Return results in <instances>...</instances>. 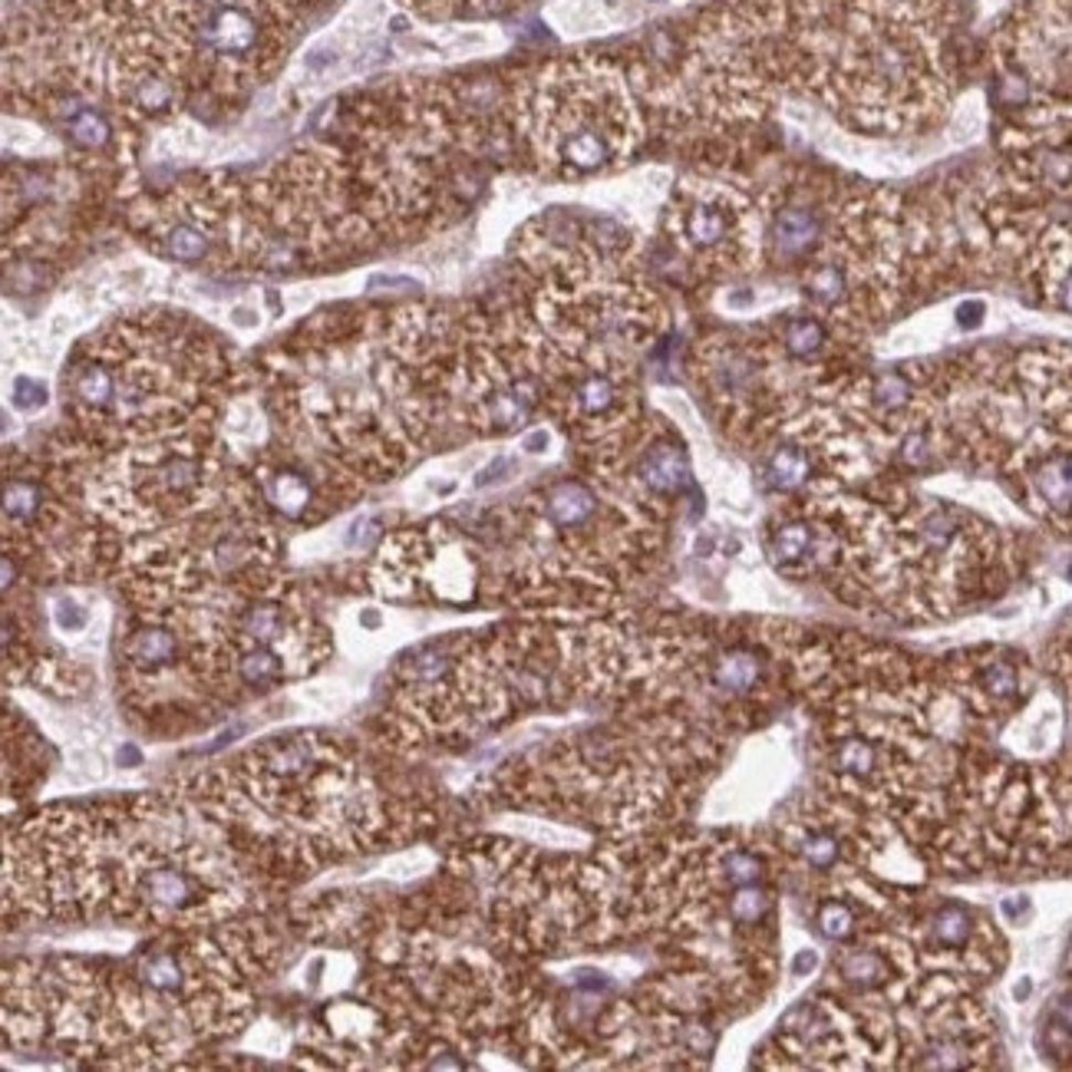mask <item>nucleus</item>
I'll return each instance as SVG.
<instances>
[{
  "instance_id": "obj_1",
  "label": "nucleus",
  "mask_w": 1072,
  "mask_h": 1072,
  "mask_svg": "<svg viewBox=\"0 0 1072 1072\" xmlns=\"http://www.w3.org/2000/svg\"><path fill=\"white\" fill-rule=\"evenodd\" d=\"M445 317L423 307L334 317L274 367L284 420L330 462L364 479H390L417 459L449 390Z\"/></svg>"
},
{
  "instance_id": "obj_2",
  "label": "nucleus",
  "mask_w": 1072,
  "mask_h": 1072,
  "mask_svg": "<svg viewBox=\"0 0 1072 1072\" xmlns=\"http://www.w3.org/2000/svg\"><path fill=\"white\" fill-rule=\"evenodd\" d=\"M189 802L212 816L234 849L254 845L261 864L291 871L377 849L393 822L377 776L324 733L258 743L231 766L202 773Z\"/></svg>"
},
{
  "instance_id": "obj_3",
  "label": "nucleus",
  "mask_w": 1072,
  "mask_h": 1072,
  "mask_svg": "<svg viewBox=\"0 0 1072 1072\" xmlns=\"http://www.w3.org/2000/svg\"><path fill=\"white\" fill-rule=\"evenodd\" d=\"M228 380L221 347L169 314L126 317L86 340L63 374L66 413L103 452L212 432Z\"/></svg>"
},
{
  "instance_id": "obj_4",
  "label": "nucleus",
  "mask_w": 1072,
  "mask_h": 1072,
  "mask_svg": "<svg viewBox=\"0 0 1072 1072\" xmlns=\"http://www.w3.org/2000/svg\"><path fill=\"white\" fill-rule=\"evenodd\" d=\"M532 143L558 176L614 169L638 146L634 106L611 66H551L532 99Z\"/></svg>"
},
{
  "instance_id": "obj_5",
  "label": "nucleus",
  "mask_w": 1072,
  "mask_h": 1072,
  "mask_svg": "<svg viewBox=\"0 0 1072 1072\" xmlns=\"http://www.w3.org/2000/svg\"><path fill=\"white\" fill-rule=\"evenodd\" d=\"M749 202L710 179H683L666 209L676 251L706 267L739 264L753 244Z\"/></svg>"
},
{
  "instance_id": "obj_6",
  "label": "nucleus",
  "mask_w": 1072,
  "mask_h": 1072,
  "mask_svg": "<svg viewBox=\"0 0 1072 1072\" xmlns=\"http://www.w3.org/2000/svg\"><path fill=\"white\" fill-rule=\"evenodd\" d=\"M696 377L710 403L733 423H749L759 417L769 370L759 350L733 337H713L696 350Z\"/></svg>"
},
{
  "instance_id": "obj_7",
  "label": "nucleus",
  "mask_w": 1072,
  "mask_h": 1072,
  "mask_svg": "<svg viewBox=\"0 0 1072 1072\" xmlns=\"http://www.w3.org/2000/svg\"><path fill=\"white\" fill-rule=\"evenodd\" d=\"M842 231L832 224V214L812 196H792L779 202L766 221V248L782 264H809L816 261Z\"/></svg>"
},
{
  "instance_id": "obj_8",
  "label": "nucleus",
  "mask_w": 1072,
  "mask_h": 1072,
  "mask_svg": "<svg viewBox=\"0 0 1072 1072\" xmlns=\"http://www.w3.org/2000/svg\"><path fill=\"white\" fill-rule=\"evenodd\" d=\"M189 33L202 53H209L212 60H221V63H234V66L251 63L264 46L261 17L238 0L202 3L189 20Z\"/></svg>"
},
{
  "instance_id": "obj_9",
  "label": "nucleus",
  "mask_w": 1072,
  "mask_h": 1072,
  "mask_svg": "<svg viewBox=\"0 0 1072 1072\" xmlns=\"http://www.w3.org/2000/svg\"><path fill=\"white\" fill-rule=\"evenodd\" d=\"M254 479H258L261 498L287 522H304L320 498L314 475L307 469H301V462H284V459L261 462L254 469Z\"/></svg>"
},
{
  "instance_id": "obj_10",
  "label": "nucleus",
  "mask_w": 1072,
  "mask_h": 1072,
  "mask_svg": "<svg viewBox=\"0 0 1072 1072\" xmlns=\"http://www.w3.org/2000/svg\"><path fill=\"white\" fill-rule=\"evenodd\" d=\"M1030 508L1072 532V452H1047L1027 469Z\"/></svg>"
},
{
  "instance_id": "obj_11",
  "label": "nucleus",
  "mask_w": 1072,
  "mask_h": 1072,
  "mask_svg": "<svg viewBox=\"0 0 1072 1072\" xmlns=\"http://www.w3.org/2000/svg\"><path fill=\"white\" fill-rule=\"evenodd\" d=\"M763 676H766V656L759 647H749V643L719 647L706 663V683L716 693L733 700L753 696L763 686Z\"/></svg>"
},
{
  "instance_id": "obj_12",
  "label": "nucleus",
  "mask_w": 1072,
  "mask_h": 1072,
  "mask_svg": "<svg viewBox=\"0 0 1072 1072\" xmlns=\"http://www.w3.org/2000/svg\"><path fill=\"white\" fill-rule=\"evenodd\" d=\"M634 482L650 498H676L690 485V459L673 439L650 442L634 465Z\"/></svg>"
},
{
  "instance_id": "obj_13",
  "label": "nucleus",
  "mask_w": 1072,
  "mask_h": 1072,
  "mask_svg": "<svg viewBox=\"0 0 1072 1072\" xmlns=\"http://www.w3.org/2000/svg\"><path fill=\"white\" fill-rule=\"evenodd\" d=\"M769 555L782 571L802 575L826 558V532L809 518H786L773 528Z\"/></svg>"
},
{
  "instance_id": "obj_14",
  "label": "nucleus",
  "mask_w": 1072,
  "mask_h": 1072,
  "mask_svg": "<svg viewBox=\"0 0 1072 1072\" xmlns=\"http://www.w3.org/2000/svg\"><path fill=\"white\" fill-rule=\"evenodd\" d=\"M812 469H816V462H812L809 445H806V442H799V439H786V442H779V445L766 455V462H763V479H766V485H769L773 492L789 495V492H799L802 485H809Z\"/></svg>"
},
{
  "instance_id": "obj_15",
  "label": "nucleus",
  "mask_w": 1072,
  "mask_h": 1072,
  "mask_svg": "<svg viewBox=\"0 0 1072 1072\" xmlns=\"http://www.w3.org/2000/svg\"><path fill=\"white\" fill-rule=\"evenodd\" d=\"M977 914L960 904V901H950V904H940L931 917H927V937L937 950H947V954H960L974 944L977 937Z\"/></svg>"
},
{
  "instance_id": "obj_16",
  "label": "nucleus",
  "mask_w": 1072,
  "mask_h": 1072,
  "mask_svg": "<svg viewBox=\"0 0 1072 1072\" xmlns=\"http://www.w3.org/2000/svg\"><path fill=\"white\" fill-rule=\"evenodd\" d=\"M917 400V387L911 383L907 374L901 370H887V374H877L868 380L864 387V403L874 417L881 420H897L904 417Z\"/></svg>"
},
{
  "instance_id": "obj_17",
  "label": "nucleus",
  "mask_w": 1072,
  "mask_h": 1072,
  "mask_svg": "<svg viewBox=\"0 0 1072 1072\" xmlns=\"http://www.w3.org/2000/svg\"><path fill=\"white\" fill-rule=\"evenodd\" d=\"M779 344H782V354L789 360H796V364H816L826 354V347H829V330H826L822 317L799 314V317H789L782 324Z\"/></svg>"
},
{
  "instance_id": "obj_18",
  "label": "nucleus",
  "mask_w": 1072,
  "mask_h": 1072,
  "mask_svg": "<svg viewBox=\"0 0 1072 1072\" xmlns=\"http://www.w3.org/2000/svg\"><path fill=\"white\" fill-rule=\"evenodd\" d=\"M835 974H839L845 984L858 987V990H877V987L891 984L894 967H891V960H887L881 950H874V947H852L849 954H842V957H839Z\"/></svg>"
},
{
  "instance_id": "obj_19",
  "label": "nucleus",
  "mask_w": 1072,
  "mask_h": 1072,
  "mask_svg": "<svg viewBox=\"0 0 1072 1072\" xmlns=\"http://www.w3.org/2000/svg\"><path fill=\"white\" fill-rule=\"evenodd\" d=\"M66 139H70V146L76 153L96 156V153H106L113 146L116 133H113V123H109L106 113H99L93 106H80V109H73L66 116Z\"/></svg>"
},
{
  "instance_id": "obj_20",
  "label": "nucleus",
  "mask_w": 1072,
  "mask_h": 1072,
  "mask_svg": "<svg viewBox=\"0 0 1072 1072\" xmlns=\"http://www.w3.org/2000/svg\"><path fill=\"white\" fill-rule=\"evenodd\" d=\"M974 683H977V700L990 703V706H1000V703H1010L1017 700L1020 693V670L1013 660H1003V656H994L987 663L977 666L974 673Z\"/></svg>"
},
{
  "instance_id": "obj_21",
  "label": "nucleus",
  "mask_w": 1072,
  "mask_h": 1072,
  "mask_svg": "<svg viewBox=\"0 0 1072 1072\" xmlns=\"http://www.w3.org/2000/svg\"><path fill=\"white\" fill-rule=\"evenodd\" d=\"M792 849H796V855L802 858L812 871H835L842 864V858H845V845H842V839L832 829L802 826L796 832Z\"/></svg>"
},
{
  "instance_id": "obj_22",
  "label": "nucleus",
  "mask_w": 1072,
  "mask_h": 1072,
  "mask_svg": "<svg viewBox=\"0 0 1072 1072\" xmlns=\"http://www.w3.org/2000/svg\"><path fill=\"white\" fill-rule=\"evenodd\" d=\"M832 766L852 782H868L881 773V746L864 736H849L835 746Z\"/></svg>"
},
{
  "instance_id": "obj_23",
  "label": "nucleus",
  "mask_w": 1072,
  "mask_h": 1072,
  "mask_svg": "<svg viewBox=\"0 0 1072 1072\" xmlns=\"http://www.w3.org/2000/svg\"><path fill=\"white\" fill-rule=\"evenodd\" d=\"M1030 176L1057 192V196H1072V149L1070 146H1040L1030 156Z\"/></svg>"
},
{
  "instance_id": "obj_24",
  "label": "nucleus",
  "mask_w": 1072,
  "mask_h": 1072,
  "mask_svg": "<svg viewBox=\"0 0 1072 1072\" xmlns=\"http://www.w3.org/2000/svg\"><path fill=\"white\" fill-rule=\"evenodd\" d=\"M773 911V894L763 884H743L733 887L726 897V917L736 927H759Z\"/></svg>"
},
{
  "instance_id": "obj_25",
  "label": "nucleus",
  "mask_w": 1072,
  "mask_h": 1072,
  "mask_svg": "<svg viewBox=\"0 0 1072 1072\" xmlns=\"http://www.w3.org/2000/svg\"><path fill=\"white\" fill-rule=\"evenodd\" d=\"M816 927L829 940H839V944L842 940H852L858 931V917L855 911H852V904L842 901V897H826L819 904V911H816Z\"/></svg>"
},
{
  "instance_id": "obj_26",
  "label": "nucleus",
  "mask_w": 1072,
  "mask_h": 1072,
  "mask_svg": "<svg viewBox=\"0 0 1072 1072\" xmlns=\"http://www.w3.org/2000/svg\"><path fill=\"white\" fill-rule=\"evenodd\" d=\"M10 403L20 410V413H40L46 403H50V390H46V383L43 380H36V377H17L13 380V390H10Z\"/></svg>"
},
{
  "instance_id": "obj_27",
  "label": "nucleus",
  "mask_w": 1072,
  "mask_h": 1072,
  "mask_svg": "<svg viewBox=\"0 0 1072 1072\" xmlns=\"http://www.w3.org/2000/svg\"><path fill=\"white\" fill-rule=\"evenodd\" d=\"M53 624H56L63 634H80V631H86V628H90V611H86L80 601H73V598H60V601L53 605Z\"/></svg>"
},
{
  "instance_id": "obj_28",
  "label": "nucleus",
  "mask_w": 1072,
  "mask_h": 1072,
  "mask_svg": "<svg viewBox=\"0 0 1072 1072\" xmlns=\"http://www.w3.org/2000/svg\"><path fill=\"white\" fill-rule=\"evenodd\" d=\"M512 469H515V462H512V459H495L488 469H482V472L475 475V485H479V488L495 485V482H502V479H505V472H512Z\"/></svg>"
},
{
  "instance_id": "obj_29",
  "label": "nucleus",
  "mask_w": 1072,
  "mask_h": 1072,
  "mask_svg": "<svg viewBox=\"0 0 1072 1072\" xmlns=\"http://www.w3.org/2000/svg\"><path fill=\"white\" fill-rule=\"evenodd\" d=\"M984 314H987V307H984L980 301H967V304H960V307H957V324H960L964 330L980 327V324H984Z\"/></svg>"
},
{
  "instance_id": "obj_30",
  "label": "nucleus",
  "mask_w": 1072,
  "mask_h": 1072,
  "mask_svg": "<svg viewBox=\"0 0 1072 1072\" xmlns=\"http://www.w3.org/2000/svg\"><path fill=\"white\" fill-rule=\"evenodd\" d=\"M816 964H819L816 950H802V954H796V957H792L789 970H792V977H806V974H812V970H816Z\"/></svg>"
},
{
  "instance_id": "obj_31",
  "label": "nucleus",
  "mask_w": 1072,
  "mask_h": 1072,
  "mask_svg": "<svg viewBox=\"0 0 1072 1072\" xmlns=\"http://www.w3.org/2000/svg\"><path fill=\"white\" fill-rule=\"evenodd\" d=\"M522 449H525V452H545V449H548V432H545V429L528 432V435H525V442H522Z\"/></svg>"
},
{
  "instance_id": "obj_32",
  "label": "nucleus",
  "mask_w": 1072,
  "mask_h": 1072,
  "mask_svg": "<svg viewBox=\"0 0 1072 1072\" xmlns=\"http://www.w3.org/2000/svg\"><path fill=\"white\" fill-rule=\"evenodd\" d=\"M1057 1017H1060V1027H1063L1066 1033H1072V994H1066V997L1060 1000V1007H1057Z\"/></svg>"
}]
</instances>
